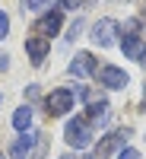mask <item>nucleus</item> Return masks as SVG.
Segmentation results:
<instances>
[{
    "label": "nucleus",
    "instance_id": "nucleus-1",
    "mask_svg": "<svg viewBox=\"0 0 146 159\" xmlns=\"http://www.w3.org/2000/svg\"><path fill=\"white\" fill-rule=\"evenodd\" d=\"M64 137H67L70 147L86 150L89 143H92V127H89L86 118H73V121H67V130H64Z\"/></svg>",
    "mask_w": 146,
    "mask_h": 159
},
{
    "label": "nucleus",
    "instance_id": "nucleus-2",
    "mask_svg": "<svg viewBox=\"0 0 146 159\" xmlns=\"http://www.w3.org/2000/svg\"><path fill=\"white\" fill-rule=\"evenodd\" d=\"M45 108H48L51 118H60V115L73 111V89H54L45 99Z\"/></svg>",
    "mask_w": 146,
    "mask_h": 159
},
{
    "label": "nucleus",
    "instance_id": "nucleus-3",
    "mask_svg": "<svg viewBox=\"0 0 146 159\" xmlns=\"http://www.w3.org/2000/svg\"><path fill=\"white\" fill-rule=\"evenodd\" d=\"M117 25L114 19H99L95 25H92V42L95 45H102V48H111L114 45V38H117Z\"/></svg>",
    "mask_w": 146,
    "mask_h": 159
},
{
    "label": "nucleus",
    "instance_id": "nucleus-4",
    "mask_svg": "<svg viewBox=\"0 0 146 159\" xmlns=\"http://www.w3.org/2000/svg\"><path fill=\"white\" fill-rule=\"evenodd\" d=\"M99 80H102V86H108V89H124V86L130 83L127 70L114 67V64H105V67L99 70Z\"/></svg>",
    "mask_w": 146,
    "mask_h": 159
},
{
    "label": "nucleus",
    "instance_id": "nucleus-5",
    "mask_svg": "<svg viewBox=\"0 0 146 159\" xmlns=\"http://www.w3.org/2000/svg\"><path fill=\"white\" fill-rule=\"evenodd\" d=\"M60 22H64L60 10H51V13H45V16L35 22V35H38V38H51V35H57V32H60Z\"/></svg>",
    "mask_w": 146,
    "mask_h": 159
},
{
    "label": "nucleus",
    "instance_id": "nucleus-6",
    "mask_svg": "<svg viewBox=\"0 0 146 159\" xmlns=\"http://www.w3.org/2000/svg\"><path fill=\"white\" fill-rule=\"evenodd\" d=\"M127 137H130V127L127 130H111L108 137H105L99 147H95V153H99V159H105V156H111L117 147H127Z\"/></svg>",
    "mask_w": 146,
    "mask_h": 159
},
{
    "label": "nucleus",
    "instance_id": "nucleus-7",
    "mask_svg": "<svg viewBox=\"0 0 146 159\" xmlns=\"http://www.w3.org/2000/svg\"><path fill=\"white\" fill-rule=\"evenodd\" d=\"M25 54H29L32 67H42V64H45V57H48V38L29 35V38H25Z\"/></svg>",
    "mask_w": 146,
    "mask_h": 159
},
{
    "label": "nucleus",
    "instance_id": "nucleus-8",
    "mask_svg": "<svg viewBox=\"0 0 146 159\" xmlns=\"http://www.w3.org/2000/svg\"><path fill=\"white\" fill-rule=\"evenodd\" d=\"M108 118H111L108 102H92L89 108H86V121H89V127H92V130L105 127V124H108Z\"/></svg>",
    "mask_w": 146,
    "mask_h": 159
},
{
    "label": "nucleus",
    "instance_id": "nucleus-9",
    "mask_svg": "<svg viewBox=\"0 0 146 159\" xmlns=\"http://www.w3.org/2000/svg\"><path fill=\"white\" fill-rule=\"evenodd\" d=\"M70 76H89V73H95V57L89 54V51H79V54L70 61Z\"/></svg>",
    "mask_w": 146,
    "mask_h": 159
},
{
    "label": "nucleus",
    "instance_id": "nucleus-10",
    "mask_svg": "<svg viewBox=\"0 0 146 159\" xmlns=\"http://www.w3.org/2000/svg\"><path fill=\"white\" fill-rule=\"evenodd\" d=\"M121 51L127 54V61H143V57H146V42H143L140 35H124Z\"/></svg>",
    "mask_w": 146,
    "mask_h": 159
},
{
    "label": "nucleus",
    "instance_id": "nucleus-11",
    "mask_svg": "<svg viewBox=\"0 0 146 159\" xmlns=\"http://www.w3.org/2000/svg\"><path fill=\"white\" fill-rule=\"evenodd\" d=\"M38 137H42V134H32V130H25V134L10 147V156H13V159H25V156L32 153V147L38 143Z\"/></svg>",
    "mask_w": 146,
    "mask_h": 159
},
{
    "label": "nucleus",
    "instance_id": "nucleus-12",
    "mask_svg": "<svg viewBox=\"0 0 146 159\" xmlns=\"http://www.w3.org/2000/svg\"><path fill=\"white\" fill-rule=\"evenodd\" d=\"M29 124H32V108H29V105H19V108L13 111V127L25 134V130H29Z\"/></svg>",
    "mask_w": 146,
    "mask_h": 159
},
{
    "label": "nucleus",
    "instance_id": "nucleus-13",
    "mask_svg": "<svg viewBox=\"0 0 146 159\" xmlns=\"http://www.w3.org/2000/svg\"><path fill=\"white\" fill-rule=\"evenodd\" d=\"M48 3H51V0H22V7H25V10H45Z\"/></svg>",
    "mask_w": 146,
    "mask_h": 159
},
{
    "label": "nucleus",
    "instance_id": "nucleus-14",
    "mask_svg": "<svg viewBox=\"0 0 146 159\" xmlns=\"http://www.w3.org/2000/svg\"><path fill=\"white\" fill-rule=\"evenodd\" d=\"M7 32H10V16L0 10V38H7Z\"/></svg>",
    "mask_w": 146,
    "mask_h": 159
},
{
    "label": "nucleus",
    "instance_id": "nucleus-15",
    "mask_svg": "<svg viewBox=\"0 0 146 159\" xmlns=\"http://www.w3.org/2000/svg\"><path fill=\"white\" fill-rule=\"evenodd\" d=\"M117 159H140V153H137L134 147H124L121 153H117Z\"/></svg>",
    "mask_w": 146,
    "mask_h": 159
},
{
    "label": "nucleus",
    "instance_id": "nucleus-16",
    "mask_svg": "<svg viewBox=\"0 0 146 159\" xmlns=\"http://www.w3.org/2000/svg\"><path fill=\"white\" fill-rule=\"evenodd\" d=\"M86 0H60V10H79Z\"/></svg>",
    "mask_w": 146,
    "mask_h": 159
},
{
    "label": "nucleus",
    "instance_id": "nucleus-17",
    "mask_svg": "<svg viewBox=\"0 0 146 159\" xmlns=\"http://www.w3.org/2000/svg\"><path fill=\"white\" fill-rule=\"evenodd\" d=\"M79 32H83V22H79V19H76V22L70 25V35H67V38H70V42H73V38H76Z\"/></svg>",
    "mask_w": 146,
    "mask_h": 159
},
{
    "label": "nucleus",
    "instance_id": "nucleus-18",
    "mask_svg": "<svg viewBox=\"0 0 146 159\" xmlns=\"http://www.w3.org/2000/svg\"><path fill=\"white\" fill-rule=\"evenodd\" d=\"M10 67V54H3V51H0V70H7Z\"/></svg>",
    "mask_w": 146,
    "mask_h": 159
},
{
    "label": "nucleus",
    "instance_id": "nucleus-19",
    "mask_svg": "<svg viewBox=\"0 0 146 159\" xmlns=\"http://www.w3.org/2000/svg\"><path fill=\"white\" fill-rule=\"evenodd\" d=\"M60 159H73V156H60Z\"/></svg>",
    "mask_w": 146,
    "mask_h": 159
},
{
    "label": "nucleus",
    "instance_id": "nucleus-20",
    "mask_svg": "<svg viewBox=\"0 0 146 159\" xmlns=\"http://www.w3.org/2000/svg\"><path fill=\"white\" fill-rule=\"evenodd\" d=\"M0 159H7V156H3V153H0Z\"/></svg>",
    "mask_w": 146,
    "mask_h": 159
},
{
    "label": "nucleus",
    "instance_id": "nucleus-21",
    "mask_svg": "<svg viewBox=\"0 0 146 159\" xmlns=\"http://www.w3.org/2000/svg\"><path fill=\"white\" fill-rule=\"evenodd\" d=\"M0 99H3V96H0Z\"/></svg>",
    "mask_w": 146,
    "mask_h": 159
}]
</instances>
